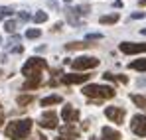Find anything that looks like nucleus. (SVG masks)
Instances as JSON below:
<instances>
[{
  "instance_id": "obj_27",
  "label": "nucleus",
  "mask_w": 146,
  "mask_h": 140,
  "mask_svg": "<svg viewBox=\"0 0 146 140\" xmlns=\"http://www.w3.org/2000/svg\"><path fill=\"white\" fill-rule=\"evenodd\" d=\"M130 18L132 20H140V18H144V12H134V14H130Z\"/></svg>"
},
{
  "instance_id": "obj_5",
  "label": "nucleus",
  "mask_w": 146,
  "mask_h": 140,
  "mask_svg": "<svg viewBox=\"0 0 146 140\" xmlns=\"http://www.w3.org/2000/svg\"><path fill=\"white\" fill-rule=\"evenodd\" d=\"M130 130L138 136H146V115H136L132 117V122H130Z\"/></svg>"
},
{
  "instance_id": "obj_9",
  "label": "nucleus",
  "mask_w": 146,
  "mask_h": 140,
  "mask_svg": "<svg viewBox=\"0 0 146 140\" xmlns=\"http://www.w3.org/2000/svg\"><path fill=\"white\" fill-rule=\"evenodd\" d=\"M61 118H63L67 124H73V122H77V120H79V111H77V109H73L71 105H65V107L61 109Z\"/></svg>"
},
{
  "instance_id": "obj_29",
  "label": "nucleus",
  "mask_w": 146,
  "mask_h": 140,
  "mask_svg": "<svg viewBox=\"0 0 146 140\" xmlns=\"http://www.w3.org/2000/svg\"><path fill=\"white\" fill-rule=\"evenodd\" d=\"M22 51H24V47H22V46H16V47H14V53H22Z\"/></svg>"
},
{
  "instance_id": "obj_2",
  "label": "nucleus",
  "mask_w": 146,
  "mask_h": 140,
  "mask_svg": "<svg viewBox=\"0 0 146 140\" xmlns=\"http://www.w3.org/2000/svg\"><path fill=\"white\" fill-rule=\"evenodd\" d=\"M83 95L89 97V99H99V101H103V99H113V97H115V87L91 83V85H85V87H83Z\"/></svg>"
},
{
  "instance_id": "obj_13",
  "label": "nucleus",
  "mask_w": 146,
  "mask_h": 140,
  "mask_svg": "<svg viewBox=\"0 0 146 140\" xmlns=\"http://www.w3.org/2000/svg\"><path fill=\"white\" fill-rule=\"evenodd\" d=\"M40 83H42V77H28V81L24 83V87H22V89H26V91L36 89V87H40Z\"/></svg>"
},
{
  "instance_id": "obj_8",
  "label": "nucleus",
  "mask_w": 146,
  "mask_h": 140,
  "mask_svg": "<svg viewBox=\"0 0 146 140\" xmlns=\"http://www.w3.org/2000/svg\"><path fill=\"white\" fill-rule=\"evenodd\" d=\"M42 128H57V115L53 113V111H46L42 118H40V122H38Z\"/></svg>"
},
{
  "instance_id": "obj_10",
  "label": "nucleus",
  "mask_w": 146,
  "mask_h": 140,
  "mask_svg": "<svg viewBox=\"0 0 146 140\" xmlns=\"http://www.w3.org/2000/svg\"><path fill=\"white\" fill-rule=\"evenodd\" d=\"M89 79H91V75H79V73H69V75L61 77V81L65 85H81V83H85Z\"/></svg>"
},
{
  "instance_id": "obj_23",
  "label": "nucleus",
  "mask_w": 146,
  "mask_h": 140,
  "mask_svg": "<svg viewBox=\"0 0 146 140\" xmlns=\"http://www.w3.org/2000/svg\"><path fill=\"white\" fill-rule=\"evenodd\" d=\"M4 30H6L8 34H14V32H16V22H14V20H8V22H4Z\"/></svg>"
},
{
  "instance_id": "obj_26",
  "label": "nucleus",
  "mask_w": 146,
  "mask_h": 140,
  "mask_svg": "<svg viewBox=\"0 0 146 140\" xmlns=\"http://www.w3.org/2000/svg\"><path fill=\"white\" fill-rule=\"evenodd\" d=\"M18 18H20L22 22H28V20H30V14H28V12H20V14H18Z\"/></svg>"
},
{
  "instance_id": "obj_38",
  "label": "nucleus",
  "mask_w": 146,
  "mask_h": 140,
  "mask_svg": "<svg viewBox=\"0 0 146 140\" xmlns=\"http://www.w3.org/2000/svg\"><path fill=\"white\" fill-rule=\"evenodd\" d=\"M0 75H2V71H0Z\"/></svg>"
},
{
  "instance_id": "obj_32",
  "label": "nucleus",
  "mask_w": 146,
  "mask_h": 140,
  "mask_svg": "<svg viewBox=\"0 0 146 140\" xmlns=\"http://www.w3.org/2000/svg\"><path fill=\"white\" fill-rule=\"evenodd\" d=\"M140 34H142V36H146V28H142V30H140Z\"/></svg>"
},
{
  "instance_id": "obj_18",
  "label": "nucleus",
  "mask_w": 146,
  "mask_h": 140,
  "mask_svg": "<svg viewBox=\"0 0 146 140\" xmlns=\"http://www.w3.org/2000/svg\"><path fill=\"white\" fill-rule=\"evenodd\" d=\"M128 67L134 69V71H146V59H136V61H132Z\"/></svg>"
},
{
  "instance_id": "obj_6",
  "label": "nucleus",
  "mask_w": 146,
  "mask_h": 140,
  "mask_svg": "<svg viewBox=\"0 0 146 140\" xmlns=\"http://www.w3.org/2000/svg\"><path fill=\"white\" fill-rule=\"evenodd\" d=\"M122 53L130 55V53H144L146 51V44H136V42H122L119 46Z\"/></svg>"
},
{
  "instance_id": "obj_15",
  "label": "nucleus",
  "mask_w": 146,
  "mask_h": 140,
  "mask_svg": "<svg viewBox=\"0 0 146 140\" xmlns=\"http://www.w3.org/2000/svg\"><path fill=\"white\" fill-rule=\"evenodd\" d=\"M87 47H91V44H87V42H73V44H67L65 49L73 51V49H87Z\"/></svg>"
},
{
  "instance_id": "obj_20",
  "label": "nucleus",
  "mask_w": 146,
  "mask_h": 140,
  "mask_svg": "<svg viewBox=\"0 0 146 140\" xmlns=\"http://www.w3.org/2000/svg\"><path fill=\"white\" fill-rule=\"evenodd\" d=\"M103 79H107V81H121V83H126V77H122V75H113V73H105Z\"/></svg>"
},
{
  "instance_id": "obj_7",
  "label": "nucleus",
  "mask_w": 146,
  "mask_h": 140,
  "mask_svg": "<svg viewBox=\"0 0 146 140\" xmlns=\"http://www.w3.org/2000/svg\"><path fill=\"white\" fill-rule=\"evenodd\" d=\"M105 115L109 120H113L115 124H122L124 122V111L119 109V107H107L105 109Z\"/></svg>"
},
{
  "instance_id": "obj_24",
  "label": "nucleus",
  "mask_w": 146,
  "mask_h": 140,
  "mask_svg": "<svg viewBox=\"0 0 146 140\" xmlns=\"http://www.w3.org/2000/svg\"><path fill=\"white\" fill-rule=\"evenodd\" d=\"M75 12H77V14H81V16H83V14H89V4H85V6L81 4L79 8H75Z\"/></svg>"
},
{
  "instance_id": "obj_14",
  "label": "nucleus",
  "mask_w": 146,
  "mask_h": 140,
  "mask_svg": "<svg viewBox=\"0 0 146 140\" xmlns=\"http://www.w3.org/2000/svg\"><path fill=\"white\" fill-rule=\"evenodd\" d=\"M63 99L59 97V95H49L46 99H42V107H49V105H59Z\"/></svg>"
},
{
  "instance_id": "obj_16",
  "label": "nucleus",
  "mask_w": 146,
  "mask_h": 140,
  "mask_svg": "<svg viewBox=\"0 0 146 140\" xmlns=\"http://www.w3.org/2000/svg\"><path fill=\"white\" fill-rule=\"evenodd\" d=\"M130 101H132L138 109H146V97H142V95H130Z\"/></svg>"
},
{
  "instance_id": "obj_34",
  "label": "nucleus",
  "mask_w": 146,
  "mask_h": 140,
  "mask_svg": "<svg viewBox=\"0 0 146 140\" xmlns=\"http://www.w3.org/2000/svg\"><path fill=\"white\" fill-rule=\"evenodd\" d=\"M63 2H65V4H69V2H71V0H63Z\"/></svg>"
},
{
  "instance_id": "obj_12",
  "label": "nucleus",
  "mask_w": 146,
  "mask_h": 140,
  "mask_svg": "<svg viewBox=\"0 0 146 140\" xmlns=\"http://www.w3.org/2000/svg\"><path fill=\"white\" fill-rule=\"evenodd\" d=\"M59 130H61V136H65V134H67L69 138H75V140H77V136H79V130H77V128H73L71 124H65V126H61Z\"/></svg>"
},
{
  "instance_id": "obj_1",
  "label": "nucleus",
  "mask_w": 146,
  "mask_h": 140,
  "mask_svg": "<svg viewBox=\"0 0 146 140\" xmlns=\"http://www.w3.org/2000/svg\"><path fill=\"white\" fill-rule=\"evenodd\" d=\"M32 130V120L30 118H22V120H12L8 122V126L4 128V134L10 140H24Z\"/></svg>"
},
{
  "instance_id": "obj_11",
  "label": "nucleus",
  "mask_w": 146,
  "mask_h": 140,
  "mask_svg": "<svg viewBox=\"0 0 146 140\" xmlns=\"http://www.w3.org/2000/svg\"><path fill=\"white\" fill-rule=\"evenodd\" d=\"M101 136L103 140H121V132L119 130H115V128H111V126H103L101 128Z\"/></svg>"
},
{
  "instance_id": "obj_25",
  "label": "nucleus",
  "mask_w": 146,
  "mask_h": 140,
  "mask_svg": "<svg viewBox=\"0 0 146 140\" xmlns=\"http://www.w3.org/2000/svg\"><path fill=\"white\" fill-rule=\"evenodd\" d=\"M0 14H2V16H12V14H14V10H12L10 6H4V8L0 10Z\"/></svg>"
},
{
  "instance_id": "obj_3",
  "label": "nucleus",
  "mask_w": 146,
  "mask_h": 140,
  "mask_svg": "<svg viewBox=\"0 0 146 140\" xmlns=\"http://www.w3.org/2000/svg\"><path fill=\"white\" fill-rule=\"evenodd\" d=\"M46 67H48L46 59L32 57V59H28L22 65V75H26V77H42V71L46 69Z\"/></svg>"
},
{
  "instance_id": "obj_17",
  "label": "nucleus",
  "mask_w": 146,
  "mask_h": 140,
  "mask_svg": "<svg viewBox=\"0 0 146 140\" xmlns=\"http://www.w3.org/2000/svg\"><path fill=\"white\" fill-rule=\"evenodd\" d=\"M119 18H121V16L113 12V14H109V16H101L99 22H101V24H115V22H119Z\"/></svg>"
},
{
  "instance_id": "obj_35",
  "label": "nucleus",
  "mask_w": 146,
  "mask_h": 140,
  "mask_svg": "<svg viewBox=\"0 0 146 140\" xmlns=\"http://www.w3.org/2000/svg\"><path fill=\"white\" fill-rule=\"evenodd\" d=\"M2 18H4V16H2V14H0V20H2Z\"/></svg>"
},
{
  "instance_id": "obj_21",
  "label": "nucleus",
  "mask_w": 146,
  "mask_h": 140,
  "mask_svg": "<svg viewBox=\"0 0 146 140\" xmlns=\"http://www.w3.org/2000/svg\"><path fill=\"white\" fill-rule=\"evenodd\" d=\"M32 20H34L36 24H44L46 20H48V14H46V12H36V14L32 16Z\"/></svg>"
},
{
  "instance_id": "obj_33",
  "label": "nucleus",
  "mask_w": 146,
  "mask_h": 140,
  "mask_svg": "<svg viewBox=\"0 0 146 140\" xmlns=\"http://www.w3.org/2000/svg\"><path fill=\"white\" fill-rule=\"evenodd\" d=\"M38 140H46V136H38Z\"/></svg>"
},
{
  "instance_id": "obj_30",
  "label": "nucleus",
  "mask_w": 146,
  "mask_h": 140,
  "mask_svg": "<svg viewBox=\"0 0 146 140\" xmlns=\"http://www.w3.org/2000/svg\"><path fill=\"white\" fill-rule=\"evenodd\" d=\"M53 140H75V138H69V136H57V138H53Z\"/></svg>"
},
{
  "instance_id": "obj_28",
  "label": "nucleus",
  "mask_w": 146,
  "mask_h": 140,
  "mask_svg": "<svg viewBox=\"0 0 146 140\" xmlns=\"http://www.w3.org/2000/svg\"><path fill=\"white\" fill-rule=\"evenodd\" d=\"M101 34H87V40H101Z\"/></svg>"
},
{
  "instance_id": "obj_31",
  "label": "nucleus",
  "mask_w": 146,
  "mask_h": 140,
  "mask_svg": "<svg viewBox=\"0 0 146 140\" xmlns=\"http://www.w3.org/2000/svg\"><path fill=\"white\" fill-rule=\"evenodd\" d=\"M138 4H140V6H144V4H146V0H138Z\"/></svg>"
},
{
  "instance_id": "obj_4",
  "label": "nucleus",
  "mask_w": 146,
  "mask_h": 140,
  "mask_svg": "<svg viewBox=\"0 0 146 140\" xmlns=\"http://www.w3.org/2000/svg\"><path fill=\"white\" fill-rule=\"evenodd\" d=\"M99 65V59L97 57H91V55H81L77 59L71 61V67L75 71H87V69H95Z\"/></svg>"
},
{
  "instance_id": "obj_36",
  "label": "nucleus",
  "mask_w": 146,
  "mask_h": 140,
  "mask_svg": "<svg viewBox=\"0 0 146 140\" xmlns=\"http://www.w3.org/2000/svg\"><path fill=\"white\" fill-rule=\"evenodd\" d=\"M91 140H99V138H91Z\"/></svg>"
},
{
  "instance_id": "obj_22",
  "label": "nucleus",
  "mask_w": 146,
  "mask_h": 140,
  "mask_svg": "<svg viewBox=\"0 0 146 140\" xmlns=\"http://www.w3.org/2000/svg\"><path fill=\"white\" fill-rule=\"evenodd\" d=\"M40 36H42V32H40L38 28H32V30L26 32V38H28V40H36V38H40Z\"/></svg>"
},
{
  "instance_id": "obj_19",
  "label": "nucleus",
  "mask_w": 146,
  "mask_h": 140,
  "mask_svg": "<svg viewBox=\"0 0 146 140\" xmlns=\"http://www.w3.org/2000/svg\"><path fill=\"white\" fill-rule=\"evenodd\" d=\"M32 101H34V97H32V95H20V97L16 99V103H18L20 107H26V105H30Z\"/></svg>"
},
{
  "instance_id": "obj_37",
  "label": "nucleus",
  "mask_w": 146,
  "mask_h": 140,
  "mask_svg": "<svg viewBox=\"0 0 146 140\" xmlns=\"http://www.w3.org/2000/svg\"><path fill=\"white\" fill-rule=\"evenodd\" d=\"M0 115H2V109H0Z\"/></svg>"
}]
</instances>
